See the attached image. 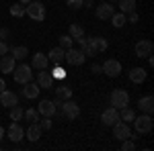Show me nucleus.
<instances>
[{"label": "nucleus", "instance_id": "nucleus-31", "mask_svg": "<svg viewBox=\"0 0 154 151\" xmlns=\"http://www.w3.org/2000/svg\"><path fill=\"white\" fill-rule=\"evenodd\" d=\"M68 35L72 37V39H78V37L84 35V29L80 27V25H70V29H68Z\"/></svg>", "mask_w": 154, "mask_h": 151}, {"label": "nucleus", "instance_id": "nucleus-10", "mask_svg": "<svg viewBox=\"0 0 154 151\" xmlns=\"http://www.w3.org/2000/svg\"><path fill=\"white\" fill-rule=\"evenodd\" d=\"M101 68H103V74H107L109 78H117L121 74V63L117 59H107L105 63H101Z\"/></svg>", "mask_w": 154, "mask_h": 151}, {"label": "nucleus", "instance_id": "nucleus-41", "mask_svg": "<svg viewBox=\"0 0 154 151\" xmlns=\"http://www.w3.org/2000/svg\"><path fill=\"white\" fill-rule=\"evenodd\" d=\"M4 88H6V84H4V80H2V78H0V92H2V90H4Z\"/></svg>", "mask_w": 154, "mask_h": 151}, {"label": "nucleus", "instance_id": "nucleus-35", "mask_svg": "<svg viewBox=\"0 0 154 151\" xmlns=\"http://www.w3.org/2000/svg\"><path fill=\"white\" fill-rule=\"evenodd\" d=\"M121 149H123V151H134V149H136V143L131 141V137L121 141Z\"/></svg>", "mask_w": 154, "mask_h": 151}, {"label": "nucleus", "instance_id": "nucleus-12", "mask_svg": "<svg viewBox=\"0 0 154 151\" xmlns=\"http://www.w3.org/2000/svg\"><path fill=\"white\" fill-rule=\"evenodd\" d=\"M113 12H115V8H113V4H111V2H103V4H99V6L95 8L97 19H101V21H109Z\"/></svg>", "mask_w": 154, "mask_h": 151}, {"label": "nucleus", "instance_id": "nucleus-43", "mask_svg": "<svg viewBox=\"0 0 154 151\" xmlns=\"http://www.w3.org/2000/svg\"><path fill=\"white\" fill-rule=\"evenodd\" d=\"M19 2H21V4H29L31 0H19Z\"/></svg>", "mask_w": 154, "mask_h": 151}, {"label": "nucleus", "instance_id": "nucleus-29", "mask_svg": "<svg viewBox=\"0 0 154 151\" xmlns=\"http://www.w3.org/2000/svg\"><path fill=\"white\" fill-rule=\"evenodd\" d=\"M23 118L31 121V123H39V121H41V115L37 112V108H27L23 112Z\"/></svg>", "mask_w": 154, "mask_h": 151}, {"label": "nucleus", "instance_id": "nucleus-20", "mask_svg": "<svg viewBox=\"0 0 154 151\" xmlns=\"http://www.w3.org/2000/svg\"><path fill=\"white\" fill-rule=\"evenodd\" d=\"M41 133H43V129H41V125L39 123H31L29 127H27V131H25V137L29 141H39V137H41Z\"/></svg>", "mask_w": 154, "mask_h": 151}, {"label": "nucleus", "instance_id": "nucleus-38", "mask_svg": "<svg viewBox=\"0 0 154 151\" xmlns=\"http://www.w3.org/2000/svg\"><path fill=\"white\" fill-rule=\"evenodd\" d=\"M39 125H41V129H43V131H48V129H51V121H49V116H45V118H43V121H41Z\"/></svg>", "mask_w": 154, "mask_h": 151}, {"label": "nucleus", "instance_id": "nucleus-44", "mask_svg": "<svg viewBox=\"0 0 154 151\" xmlns=\"http://www.w3.org/2000/svg\"><path fill=\"white\" fill-rule=\"evenodd\" d=\"M109 2H115V0H109Z\"/></svg>", "mask_w": 154, "mask_h": 151}, {"label": "nucleus", "instance_id": "nucleus-5", "mask_svg": "<svg viewBox=\"0 0 154 151\" xmlns=\"http://www.w3.org/2000/svg\"><path fill=\"white\" fill-rule=\"evenodd\" d=\"M86 55H84L82 49H76V47H70V49H66L64 51V61L66 63H70V65H82Z\"/></svg>", "mask_w": 154, "mask_h": 151}, {"label": "nucleus", "instance_id": "nucleus-17", "mask_svg": "<svg viewBox=\"0 0 154 151\" xmlns=\"http://www.w3.org/2000/svg\"><path fill=\"white\" fill-rule=\"evenodd\" d=\"M8 139L12 141V143H19V141H23L25 139V129L14 121L11 127H8Z\"/></svg>", "mask_w": 154, "mask_h": 151}, {"label": "nucleus", "instance_id": "nucleus-30", "mask_svg": "<svg viewBox=\"0 0 154 151\" xmlns=\"http://www.w3.org/2000/svg\"><path fill=\"white\" fill-rule=\"evenodd\" d=\"M11 14L14 16V19H21V16H25V4H21V2L11 4Z\"/></svg>", "mask_w": 154, "mask_h": 151}, {"label": "nucleus", "instance_id": "nucleus-21", "mask_svg": "<svg viewBox=\"0 0 154 151\" xmlns=\"http://www.w3.org/2000/svg\"><path fill=\"white\" fill-rule=\"evenodd\" d=\"M48 65H49V59H48V55H43L41 51L35 53L33 59H31V68H35V70H48Z\"/></svg>", "mask_w": 154, "mask_h": 151}, {"label": "nucleus", "instance_id": "nucleus-7", "mask_svg": "<svg viewBox=\"0 0 154 151\" xmlns=\"http://www.w3.org/2000/svg\"><path fill=\"white\" fill-rule=\"evenodd\" d=\"M130 104V94L125 92V90H121V88H117V90H113L111 92V106L113 108H123V106Z\"/></svg>", "mask_w": 154, "mask_h": 151}, {"label": "nucleus", "instance_id": "nucleus-3", "mask_svg": "<svg viewBox=\"0 0 154 151\" xmlns=\"http://www.w3.org/2000/svg\"><path fill=\"white\" fill-rule=\"evenodd\" d=\"M58 110L66 116V118H70V121H76V118L80 116V106L76 104L74 100H70V98H68V100H64V102L58 106Z\"/></svg>", "mask_w": 154, "mask_h": 151}, {"label": "nucleus", "instance_id": "nucleus-4", "mask_svg": "<svg viewBox=\"0 0 154 151\" xmlns=\"http://www.w3.org/2000/svg\"><path fill=\"white\" fill-rule=\"evenodd\" d=\"M134 127H136V133H150L152 131V127H154V121H152V116L150 115H146V112H142V116H136L134 121Z\"/></svg>", "mask_w": 154, "mask_h": 151}, {"label": "nucleus", "instance_id": "nucleus-34", "mask_svg": "<svg viewBox=\"0 0 154 151\" xmlns=\"http://www.w3.org/2000/svg\"><path fill=\"white\" fill-rule=\"evenodd\" d=\"M51 78H54V80H64V78H66V70H64L62 65H56V68L51 70Z\"/></svg>", "mask_w": 154, "mask_h": 151}, {"label": "nucleus", "instance_id": "nucleus-33", "mask_svg": "<svg viewBox=\"0 0 154 151\" xmlns=\"http://www.w3.org/2000/svg\"><path fill=\"white\" fill-rule=\"evenodd\" d=\"M60 47L66 51V49H70V47H74V39H72L70 35H62L60 37Z\"/></svg>", "mask_w": 154, "mask_h": 151}, {"label": "nucleus", "instance_id": "nucleus-32", "mask_svg": "<svg viewBox=\"0 0 154 151\" xmlns=\"http://www.w3.org/2000/svg\"><path fill=\"white\" fill-rule=\"evenodd\" d=\"M23 112H25V110H23L19 104L11 106V121H17V123H19V121L23 118Z\"/></svg>", "mask_w": 154, "mask_h": 151}, {"label": "nucleus", "instance_id": "nucleus-27", "mask_svg": "<svg viewBox=\"0 0 154 151\" xmlns=\"http://www.w3.org/2000/svg\"><path fill=\"white\" fill-rule=\"evenodd\" d=\"M117 2H119V10L123 12V14L136 10V0H117Z\"/></svg>", "mask_w": 154, "mask_h": 151}, {"label": "nucleus", "instance_id": "nucleus-16", "mask_svg": "<svg viewBox=\"0 0 154 151\" xmlns=\"http://www.w3.org/2000/svg\"><path fill=\"white\" fill-rule=\"evenodd\" d=\"M138 108L146 112V115H152L154 112V96L152 94H146V96H140V100H138Z\"/></svg>", "mask_w": 154, "mask_h": 151}, {"label": "nucleus", "instance_id": "nucleus-9", "mask_svg": "<svg viewBox=\"0 0 154 151\" xmlns=\"http://www.w3.org/2000/svg\"><path fill=\"white\" fill-rule=\"evenodd\" d=\"M154 51V43L150 39H140L138 43H136V55L142 59V57H148V55H152Z\"/></svg>", "mask_w": 154, "mask_h": 151}, {"label": "nucleus", "instance_id": "nucleus-18", "mask_svg": "<svg viewBox=\"0 0 154 151\" xmlns=\"http://www.w3.org/2000/svg\"><path fill=\"white\" fill-rule=\"evenodd\" d=\"M14 65H17V59L8 55V53H4V55H0V71L2 74H11L14 70Z\"/></svg>", "mask_w": 154, "mask_h": 151}, {"label": "nucleus", "instance_id": "nucleus-36", "mask_svg": "<svg viewBox=\"0 0 154 151\" xmlns=\"http://www.w3.org/2000/svg\"><path fill=\"white\" fill-rule=\"evenodd\" d=\"M68 6L78 10V8H82V6H84V0H68Z\"/></svg>", "mask_w": 154, "mask_h": 151}, {"label": "nucleus", "instance_id": "nucleus-15", "mask_svg": "<svg viewBox=\"0 0 154 151\" xmlns=\"http://www.w3.org/2000/svg\"><path fill=\"white\" fill-rule=\"evenodd\" d=\"M37 112L41 116H54L58 112V108L54 104V100H41V102L37 104Z\"/></svg>", "mask_w": 154, "mask_h": 151}, {"label": "nucleus", "instance_id": "nucleus-6", "mask_svg": "<svg viewBox=\"0 0 154 151\" xmlns=\"http://www.w3.org/2000/svg\"><path fill=\"white\" fill-rule=\"evenodd\" d=\"M12 76H14V82H19V84H27V82H31V80H33V71H31V65H27V63L14 65V70H12Z\"/></svg>", "mask_w": 154, "mask_h": 151}, {"label": "nucleus", "instance_id": "nucleus-40", "mask_svg": "<svg viewBox=\"0 0 154 151\" xmlns=\"http://www.w3.org/2000/svg\"><path fill=\"white\" fill-rule=\"evenodd\" d=\"M91 71H93V74H103V68H101V63H93Z\"/></svg>", "mask_w": 154, "mask_h": 151}, {"label": "nucleus", "instance_id": "nucleus-14", "mask_svg": "<svg viewBox=\"0 0 154 151\" xmlns=\"http://www.w3.org/2000/svg\"><path fill=\"white\" fill-rule=\"evenodd\" d=\"M25 88L21 90V94H23L25 98H29V100H33V98H37L39 96V92H41V88H39V84L37 82H27V84H23Z\"/></svg>", "mask_w": 154, "mask_h": 151}, {"label": "nucleus", "instance_id": "nucleus-25", "mask_svg": "<svg viewBox=\"0 0 154 151\" xmlns=\"http://www.w3.org/2000/svg\"><path fill=\"white\" fill-rule=\"evenodd\" d=\"M109 21H111V25H113L115 29H121L123 25L128 23V19H125V14H123V12H113Z\"/></svg>", "mask_w": 154, "mask_h": 151}, {"label": "nucleus", "instance_id": "nucleus-19", "mask_svg": "<svg viewBox=\"0 0 154 151\" xmlns=\"http://www.w3.org/2000/svg\"><path fill=\"white\" fill-rule=\"evenodd\" d=\"M37 84H39V88H45V90H51L54 88V78H51V74L45 70H39V76H37Z\"/></svg>", "mask_w": 154, "mask_h": 151}, {"label": "nucleus", "instance_id": "nucleus-8", "mask_svg": "<svg viewBox=\"0 0 154 151\" xmlns=\"http://www.w3.org/2000/svg\"><path fill=\"white\" fill-rule=\"evenodd\" d=\"M113 137L119 141L123 139H130L131 137V129H130V123H123V121H117L113 125Z\"/></svg>", "mask_w": 154, "mask_h": 151}, {"label": "nucleus", "instance_id": "nucleus-22", "mask_svg": "<svg viewBox=\"0 0 154 151\" xmlns=\"http://www.w3.org/2000/svg\"><path fill=\"white\" fill-rule=\"evenodd\" d=\"M48 59L54 65H62V61H64V49H62V47H54L48 53Z\"/></svg>", "mask_w": 154, "mask_h": 151}, {"label": "nucleus", "instance_id": "nucleus-13", "mask_svg": "<svg viewBox=\"0 0 154 151\" xmlns=\"http://www.w3.org/2000/svg\"><path fill=\"white\" fill-rule=\"evenodd\" d=\"M0 104L6 106V108H11V106L19 104V96H17V92H12V90H2L0 92Z\"/></svg>", "mask_w": 154, "mask_h": 151}, {"label": "nucleus", "instance_id": "nucleus-39", "mask_svg": "<svg viewBox=\"0 0 154 151\" xmlns=\"http://www.w3.org/2000/svg\"><path fill=\"white\" fill-rule=\"evenodd\" d=\"M8 51H11V47H8V43H6V41H0V55L8 53Z\"/></svg>", "mask_w": 154, "mask_h": 151}, {"label": "nucleus", "instance_id": "nucleus-42", "mask_svg": "<svg viewBox=\"0 0 154 151\" xmlns=\"http://www.w3.org/2000/svg\"><path fill=\"white\" fill-rule=\"evenodd\" d=\"M2 139H4V129L0 127V141H2Z\"/></svg>", "mask_w": 154, "mask_h": 151}, {"label": "nucleus", "instance_id": "nucleus-1", "mask_svg": "<svg viewBox=\"0 0 154 151\" xmlns=\"http://www.w3.org/2000/svg\"><path fill=\"white\" fill-rule=\"evenodd\" d=\"M107 47H109V41H107L105 37H91V39H86V45H84V55H91V57H95L97 53H101V51H105Z\"/></svg>", "mask_w": 154, "mask_h": 151}, {"label": "nucleus", "instance_id": "nucleus-23", "mask_svg": "<svg viewBox=\"0 0 154 151\" xmlns=\"http://www.w3.org/2000/svg\"><path fill=\"white\" fill-rule=\"evenodd\" d=\"M130 80L134 82V84H142V82L146 80V70H142V68H131L130 70Z\"/></svg>", "mask_w": 154, "mask_h": 151}, {"label": "nucleus", "instance_id": "nucleus-11", "mask_svg": "<svg viewBox=\"0 0 154 151\" xmlns=\"http://www.w3.org/2000/svg\"><path fill=\"white\" fill-rule=\"evenodd\" d=\"M117 121H119V110H117V108L111 106V108H105V110H103V115H101V123H103L105 127H113Z\"/></svg>", "mask_w": 154, "mask_h": 151}, {"label": "nucleus", "instance_id": "nucleus-24", "mask_svg": "<svg viewBox=\"0 0 154 151\" xmlns=\"http://www.w3.org/2000/svg\"><path fill=\"white\" fill-rule=\"evenodd\" d=\"M11 55L17 59V61H23V59L29 55V51H27V47H25V45H17V47H12V49H11Z\"/></svg>", "mask_w": 154, "mask_h": 151}, {"label": "nucleus", "instance_id": "nucleus-37", "mask_svg": "<svg viewBox=\"0 0 154 151\" xmlns=\"http://www.w3.org/2000/svg\"><path fill=\"white\" fill-rule=\"evenodd\" d=\"M8 37H11V31H8L6 27H2V29H0V41H6Z\"/></svg>", "mask_w": 154, "mask_h": 151}, {"label": "nucleus", "instance_id": "nucleus-26", "mask_svg": "<svg viewBox=\"0 0 154 151\" xmlns=\"http://www.w3.org/2000/svg\"><path fill=\"white\" fill-rule=\"evenodd\" d=\"M136 118V112L131 110L130 106H123V108H119V121H123V123H131Z\"/></svg>", "mask_w": 154, "mask_h": 151}, {"label": "nucleus", "instance_id": "nucleus-2", "mask_svg": "<svg viewBox=\"0 0 154 151\" xmlns=\"http://www.w3.org/2000/svg\"><path fill=\"white\" fill-rule=\"evenodd\" d=\"M25 14H27L29 19H33V21H43L48 12H45V6H43V2L31 0L29 4H25Z\"/></svg>", "mask_w": 154, "mask_h": 151}, {"label": "nucleus", "instance_id": "nucleus-28", "mask_svg": "<svg viewBox=\"0 0 154 151\" xmlns=\"http://www.w3.org/2000/svg\"><path fill=\"white\" fill-rule=\"evenodd\" d=\"M56 96L60 100H68V98H72V88L70 86H60V88H56Z\"/></svg>", "mask_w": 154, "mask_h": 151}]
</instances>
